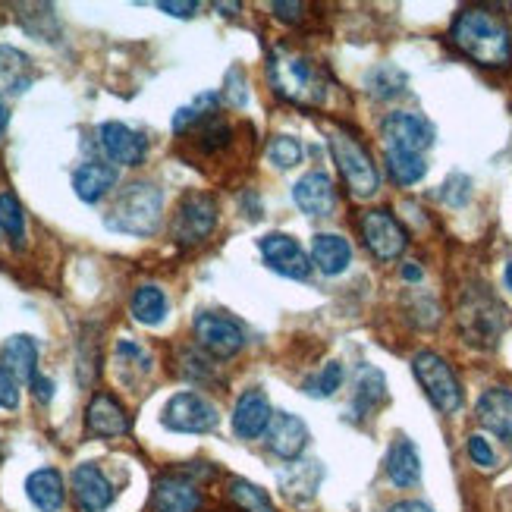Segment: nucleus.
<instances>
[{"label": "nucleus", "instance_id": "nucleus-24", "mask_svg": "<svg viewBox=\"0 0 512 512\" xmlns=\"http://www.w3.org/2000/svg\"><path fill=\"white\" fill-rule=\"evenodd\" d=\"M311 264H315L324 277H340L352 264L349 239H343L340 233H318L311 239Z\"/></svg>", "mask_w": 512, "mask_h": 512}, {"label": "nucleus", "instance_id": "nucleus-12", "mask_svg": "<svg viewBox=\"0 0 512 512\" xmlns=\"http://www.w3.org/2000/svg\"><path fill=\"white\" fill-rule=\"evenodd\" d=\"M98 145L110 164L120 167H142L148 158V139L139 129H132L120 120H107L98 126Z\"/></svg>", "mask_w": 512, "mask_h": 512}, {"label": "nucleus", "instance_id": "nucleus-19", "mask_svg": "<svg viewBox=\"0 0 512 512\" xmlns=\"http://www.w3.org/2000/svg\"><path fill=\"white\" fill-rule=\"evenodd\" d=\"M308 425L299 418V415H289V412H277L271 428H267V450L280 459H299L308 447Z\"/></svg>", "mask_w": 512, "mask_h": 512}, {"label": "nucleus", "instance_id": "nucleus-47", "mask_svg": "<svg viewBox=\"0 0 512 512\" xmlns=\"http://www.w3.org/2000/svg\"><path fill=\"white\" fill-rule=\"evenodd\" d=\"M7 126H10V107H7L4 101H0V139H4Z\"/></svg>", "mask_w": 512, "mask_h": 512}, {"label": "nucleus", "instance_id": "nucleus-22", "mask_svg": "<svg viewBox=\"0 0 512 512\" xmlns=\"http://www.w3.org/2000/svg\"><path fill=\"white\" fill-rule=\"evenodd\" d=\"M35 82V63L13 44H0V101L26 95Z\"/></svg>", "mask_w": 512, "mask_h": 512}, {"label": "nucleus", "instance_id": "nucleus-39", "mask_svg": "<svg viewBox=\"0 0 512 512\" xmlns=\"http://www.w3.org/2000/svg\"><path fill=\"white\" fill-rule=\"evenodd\" d=\"M465 450H469V459L475 465H481V469H494V465H497V456L491 450V443H487L481 434H472L469 440H465Z\"/></svg>", "mask_w": 512, "mask_h": 512}, {"label": "nucleus", "instance_id": "nucleus-11", "mask_svg": "<svg viewBox=\"0 0 512 512\" xmlns=\"http://www.w3.org/2000/svg\"><path fill=\"white\" fill-rule=\"evenodd\" d=\"M381 139L387 142V148L396 151H412V154H425L434 139L437 129L428 117L421 114H406V110H396V114H387L381 123Z\"/></svg>", "mask_w": 512, "mask_h": 512}, {"label": "nucleus", "instance_id": "nucleus-8", "mask_svg": "<svg viewBox=\"0 0 512 512\" xmlns=\"http://www.w3.org/2000/svg\"><path fill=\"white\" fill-rule=\"evenodd\" d=\"M195 343L202 346L211 359H233L246 346V327L224 311H198L192 321Z\"/></svg>", "mask_w": 512, "mask_h": 512}, {"label": "nucleus", "instance_id": "nucleus-23", "mask_svg": "<svg viewBox=\"0 0 512 512\" xmlns=\"http://www.w3.org/2000/svg\"><path fill=\"white\" fill-rule=\"evenodd\" d=\"M0 365H4L16 381L32 384L38 377V340L29 333H13V337L0 346Z\"/></svg>", "mask_w": 512, "mask_h": 512}, {"label": "nucleus", "instance_id": "nucleus-4", "mask_svg": "<svg viewBox=\"0 0 512 512\" xmlns=\"http://www.w3.org/2000/svg\"><path fill=\"white\" fill-rule=\"evenodd\" d=\"M506 327V308L487 286H469L459 302V330L465 343L478 349H494Z\"/></svg>", "mask_w": 512, "mask_h": 512}, {"label": "nucleus", "instance_id": "nucleus-13", "mask_svg": "<svg viewBox=\"0 0 512 512\" xmlns=\"http://www.w3.org/2000/svg\"><path fill=\"white\" fill-rule=\"evenodd\" d=\"M258 249H261V258L264 264L271 267L274 274L286 277V280H305L311 274V258L305 255V249L293 236L286 233H267L258 239Z\"/></svg>", "mask_w": 512, "mask_h": 512}, {"label": "nucleus", "instance_id": "nucleus-6", "mask_svg": "<svg viewBox=\"0 0 512 512\" xmlns=\"http://www.w3.org/2000/svg\"><path fill=\"white\" fill-rule=\"evenodd\" d=\"M412 371L437 412L453 415L462 409V384L447 359H440L437 352H418L412 359Z\"/></svg>", "mask_w": 512, "mask_h": 512}, {"label": "nucleus", "instance_id": "nucleus-44", "mask_svg": "<svg viewBox=\"0 0 512 512\" xmlns=\"http://www.w3.org/2000/svg\"><path fill=\"white\" fill-rule=\"evenodd\" d=\"M29 387H32V393H35L38 403H51V399H54V381H51V377H41V374H38Z\"/></svg>", "mask_w": 512, "mask_h": 512}, {"label": "nucleus", "instance_id": "nucleus-48", "mask_svg": "<svg viewBox=\"0 0 512 512\" xmlns=\"http://www.w3.org/2000/svg\"><path fill=\"white\" fill-rule=\"evenodd\" d=\"M503 283H506V289H512V261L506 264V271H503Z\"/></svg>", "mask_w": 512, "mask_h": 512}, {"label": "nucleus", "instance_id": "nucleus-35", "mask_svg": "<svg viewBox=\"0 0 512 512\" xmlns=\"http://www.w3.org/2000/svg\"><path fill=\"white\" fill-rule=\"evenodd\" d=\"M346 381V368L343 362H327L311 381H305V393L315 396V399H330L333 393H337Z\"/></svg>", "mask_w": 512, "mask_h": 512}, {"label": "nucleus", "instance_id": "nucleus-20", "mask_svg": "<svg viewBox=\"0 0 512 512\" xmlns=\"http://www.w3.org/2000/svg\"><path fill=\"white\" fill-rule=\"evenodd\" d=\"M117 180H120V173L110 161H85L73 170V192L79 202L98 205L104 195L114 192Z\"/></svg>", "mask_w": 512, "mask_h": 512}, {"label": "nucleus", "instance_id": "nucleus-28", "mask_svg": "<svg viewBox=\"0 0 512 512\" xmlns=\"http://www.w3.org/2000/svg\"><path fill=\"white\" fill-rule=\"evenodd\" d=\"M387 403V377L381 368L374 365H365L359 371V381H355V396H352V412L365 418L371 415L377 406Z\"/></svg>", "mask_w": 512, "mask_h": 512}, {"label": "nucleus", "instance_id": "nucleus-37", "mask_svg": "<svg viewBox=\"0 0 512 512\" xmlns=\"http://www.w3.org/2000/svg\"><path fill=\"white\" fill-rule=\"evenodd\" d=\"M114 359H117V371L123 374V371H139V374H148L151 371V355H148V349L145 346H139L136 340H120L117 343V349H114Z\"/></svg>", "mask_w": 512, "mask_h": 512}, {"label": "nucleus", "instance_id": "nucleus-14", "mask_svg": "<svg viewBox=\"0 0 512 512\" xmlns=\"http://www.w3.org/2000/svg\"><path fill=\"white\" fill-rule=\"evenodd\" d=\"M293 202L305 217H333L337 211V189L324 170L302 173L293 186Z\"/></svg>", "mask_w": 512, "mask_h": 512}, {"label": "nucleus", "instance_id": "nucleus-1", "mask_svg": "<svg viewBox=\"0 0 512 512\" xmlns=\"http://www.w3.org/2000/svg\"><path fill=\"white\" fill-rule=\"evenodd\" d=\"M453 48L487 70H506L512 66V35L506 22L481 7H465L450 26Z\"/></svg>", "mask_w": 512, "mask_h": 512}, {"label": "nucleus", "instance_id": "nucleus-41", "mask_svg": "<svg viewBox=\"0 0 512 512\" xmlns=\"http://www.w3.org/2000/svg\"><path fill=\"white\" fill-rule=\"evenodd\" d=\"M0 409H19V381L0 365Z\"/></svg>", "mask_w": 512, "mask_h": 512}, {"label": "nucleus", "instance_id": "nucleus-46", "mask_svg": "<svg viewBox=\"0 0 512 512\" xmlns=\"http://www.w3.org/2000/svg\"><path fill=\"white\" fill-rule=\"evenodd\" d=\"M421 277H425V274H421V267H418V264H406V267H403V280L418 283Z\"/></svg>", "mask_w": 512, "mask_h": 512}, {"label": "nucleus", "instance_id": "nucleus-17", "mask_svg": "<svg viewBox=\"0 0 512 512\" xmlns=\"http://www.w3.org/2000/svg\"><path fill=\"white\" fill-rule=\"evenodd\" d=\"M85 431L98 440L129 434V415H126L120 399L110 396V393H95L92 403H88V409H85Z\"/></svg>", "mask_w": 512, "mask_h": 512}, {"label": "nucleus", "instance_id": "nucleus-34", "mask_svg": "<svg viewBox=\"0 0 512 512\" xmlns=\"http://www.w3.org/2000/svg\"><path fill=\"white\" fill-rule=\"evenodd\" d=\"M230 500H233L242 512H277L264 487H258V484H252V481H246V478H233V481H230Z\"/></svg>", "mask_w": 512, "mask_h": 512}, {"label": "nucleus", "instance_id": "nucleus-42", "mask_svg": "<svg viewBox=\"0 0 512 512\" xmlns=\"http://www.w3.org/2000/svg\"><path fill=\"white\" fill-rule=\"evenodd\" d=\"M158 10H161V13H170V16H176V19H189V16H195L198 4H195V0H186V4H176V0H161Z\"/></svg>", "mask_w": 512, "mask_h": 512}, {"label": "nucleus", "instance_id": "nucleus-30", "mask_svg": "<svg viewBox=\"0 0 512 512\" xmlns=\"http://www.w3.org/2000/svg\"><path fill=\"white\" fill-rule=\"evenodd\" d=\"M16 19H19V26L26 29L32 38L38 41H48V44H57L63 29H60V19L54 13L51 4H19L16 7Z\"/></svg>", "mask_w": 512, "mask_h": 512}, {"label": "nucleus", "instance_id": "nucleus-3", "mask_svg": "<svg viewBox=\"0 0 512 512\" xmlns=\"http://www.w3.org/2000/svg\"><path fill=\"white\" fill-rule=\"evenodd\" d=\"M161 214H164V192L154 183H129L126 189L117 192L114 205L104 214V227L123 233V236H136L148 239L158 233L161 227Z\"/></svg>", "mask_w": 512, "mask_h": 512}, {"label": "nucleus", "instance_id": "nucleus-43", "mask_svg": "<svg viewBox=\"0 0 512 512\" xmlns=\"http://www.w3.org/2000/svg\"><path fill=\"white\" fill-rule=\"evenodd\" d=\"M271 10L280 22H299L305 4H283V0H277V4H271Z\"/></svg>", "mask_w": 512, "mask_h": 512}, {"label": "nucleus", "instance_id": "nucleus-5", "mask_svg": "<svg viewBox=\"0 0 512 512\" xmlns=\"http://www.w3.org/2000/svg\"><path fill=\"white\" fill-rule=\"evenodd\" d=\"M330 154H333V161H337V170H340L352 198L377 195V189H381V173H377V164L371 161V151L359 142V136H352L346 129L333 132Z\"/></svg>", "mask_w": 512, "mask_h": 512}, {"label": "nucleus", "instance_id": "nucleus-7", "mask_svg": "<svg viewBox=\"0 0 512 512\" xmlns=\"http://www.w3.org/2000/svg\"><path fill=\"white\" fill-rule=\"evenodd\" d=\"M161 425L176 434H211L220 428V412L208 396L183 390L167 399L161 412Z\"/></svg>", "mask_w": 512, "mask_h": 512}, {"label": "nucleus", "instance_id": "nucleus-21", "mask_svg": "<svg viewBox=\"0 0 512 512\" xmlns=\"http://www.w3.org/2000/svg\"><path fill=\"white\" fill-rule=\"evenodd\" d=\"M475 412H478L481 428H487L494 437H500L512 450V390H506V387L484 390Z\"/></svg>", "mask_w": 512, "mask_h": 512}, {"label": "nucleus", "instance_id": "nucleus-26", "mask_svg": "<svg viewBox=\"0 0 512 512\" xmlns=\"http://www.w3.org/2000/svg\"><path fill=\"white\" fill-rule=\"evenodd\" d=\"M26 494L38 512H60L66 503L63 475L57 469H35L26 478Z\"/></svg>", "mask_w": 512, "mask_h": 512}, {"label": "nucleus", "instance_id": "nucleus-10", "mask_svg": "<svg viewBox=\"0 0 512 512\" xmlns=\"http://www.w3.org/2000/svg\"><path fill=\"white\" fill-rule=\"evenodd\" d=\"M359 230L368 252L377 261H393L406 252L409 246V233L403 230V224L387 211V208H371L359 217Z\"/></svg>", "mask_w": 512, "mask_h": 512}, {"label": "nucleus", "instance_id": "nucleus-16", "mask_svg": "<svg viewBox=\"0 0 512 512\" xmlns=\"http://www.w3.org/2000/svg\"><path fill=\"white\" fill-rule=\"evenodd\" d=\"M73 497L82 512H107L117 491L95 462H82L73 469Z\"/></svg>", "mask_w": 512, "mask_h": 512}, {"label": "nucleus", "instance_id": "nucleus-2", "mask_svg": "<svg viewBox=\"0 0 512 512\" xmlns=\"http://www.w3.org/2000/svg\"><path fill=\"white\" fill-rule=\"evenodd\" d=\"M267 82L274 95L296 107H318L327 98V70L308 54H299L286 44H277L267 57Z\"/></svg>", "mask_w": 512, "mask_h": 512}, {"label": "nucleus", "instance_id": "nucleus-9", "mask_svg": "<svg viewBox=\"0 0 512 512\" xmlns=\"http://www.w3.org/2000/svg\"><path fill=\"white\" fill-rule=\"evenodd\" d=\"M217 198L208 195V192H189L183 195L180 208L173 214V224H170V233L173 239L180 242V246H198V242H205L214 227H217Z\"/></svg>", "mask_w": 512, "mask_h": 512}, {"label": "nucleus", "instance_id": "nucleus-29", "mask_svg": "<svg viewBox=\"0 0 512 512\" xmlns=\"http://www.w3.org/2000/svg\"><path fill=\"white\" fill-rule=\"evenodd\" d=\"M129 311H132V318H136L139 324L145 327H161L170 315V302H167V293L161 286H139L136 293H132L129 299Z\"/></svg>", "mask_w": 512, "mask_h": 512}, {"label": "nucleus", "instance_id": "nucleus-32", "mask_svg": "<svg viewBox=\"0 0 512 512\" xmlns=\"http://www.w3.org/2000/svg\"><path fill=\"white\" fill-rule=\"evenodd\" d=\"M406 73L399 70V66L393 63H381V66H374V70L368 73L365 85H368V92L374 98H381V101H390L396 95H403L406 92Z\"/></svg>", "mask_w": 512, "mask_h": 512}, {"label": "nucleus", "instance_id": "nucleus-27", "mask_svg": "<svg viewBox=\"0 0 512 512\" xmlns=\"http://www.w3.org/2000/svg\"><path fill=\"white\" fill-rule=\"evenodd\" d=\"M321 475H324V469H321V462H315V459L293 462V465H286V469L280 472V487H283V494L289 500L305 503V500L315 497Z\"/></svg>", "mask_w": 512, "mask_h": 512}, {"label": "nucleus", "instance_id": "nucleus-40", "mask_svg": "<svg viewBox=\"0 0 512 512\" xmlns=\"http://www.w3.org/2000/svg\"><path fill=\"white\" fill-rule=\"evenodd\" d=\"M220 98H224L230 107H246L249 92H246V79H242L239 70H230V73H227V88L220 92Z\"/></svg>", "mask_w": 512, "mask_h": 512}, {"label": "nucleus", "instance_id": "nucleus-45", "mask_svg": "<svg viewBox=\"0 0 512 512\" xmlns=\"http://www.w3.org/2000/svg\"><path fill=\"white\" fill-rule=\"evenodd\" d=\"M390 512H434L428 503H421V500H403V503H393Z\"/></svg>", "mask_w": 512, "mask_h": 512}, {"label": "nucleus", "instance_id": "nucleus-36", "mask_svg": "<svg viewBox=\"0 0 512 512\" xmlns=\"http://www.w3.org/2000/svg\"><path fill=\"white\" fill-rule=\"evenodd\" d=\"M302 142L296 136H277L271 145H267V161H271L277 170H293L302 164Z\"/></svg>", "mask_w": 512, "mask_h": 512}, {"label": "nucleus", "instance_id": "nucleus-18", "mask_svg": "<svg viewBox=\"0 0 512 512\" xmlns=\"http://www.w3.org/2000/svg\"><path fill=\"white\" fill-rule=\"evenodd\" d=\"M154 509L158 512H198L202 509V491L198 484L180 472L161 475L154 481Z\"/></svg>", "mask_w": 512, "mask_h": 512}, {"label": "nucleus", "instance_id": "nucleus-31", "mask_svg": "<svg viewBox=\"0 0 512 512\" xmlns=\"http://www.w3.org/2000/svg\"><path fill=\"white\" fill-rule=\"evenodd\" d=\"M387 173L396 186H415L428 176V161H425V154L387 148Z\"/></svg>", "mask_w": 512, "mask_h": 512}, {"label": "nucleus", "instance_id": "nucleus-15", "mask_svg": "<svg viewBox=\"0 0 512 512\" xmlns=\"http://www.w3.org/2000/svg\"><path fill=\"white\" fill-rule=\"evenodd\" d=\"M274 421V409H271V399H267L264 390L252 387L246 390L233 406V434L239 440H258L261 434H267Z\"/></svg>", "mask_w": 512, "mask_h": 512}, {"label": "nucleus", "instance_id": "nucleus-33", "mask_svg": "<svg viewBox=\"0 0 512 512\" xmlns=\"http://www.w3.org/2000/svg\"><path fill=\"white\" fill-rule=\"evenodd\" d=\"M0 233H4L16 249L26 246V214L13 192H0Z\"/></svg>", "mask_w": 512, "mask_h": 512}, {"label": "nucleus", "instance_id": "nucleus-25", "mask_svg": "<svg viewBox=\"0 0 512 512\" xmlns=\"http://www.w3.org/2000/svg\"><path fill=\"white\" fill-rule=\"evenodd\" d=\"M384 465H387V478L396 487H415L421 481V453L406 434H399L390 443Z\"/></svg>", "mask_w": 512, "mask_h": 512}, {"label": "nucleus", "instance_id": "nucleus-38", "mask_svg": "<svg viewBox=\"0 0 512 512\" xmlns=\"http://www.w3.org/2000/svg\"><path fill=\"white\" fill-rule=\"evenodd\" d=\"M469 198H472V180L465 173H453L450 180L440 186V202L450 205V208L469 205Z\"/></svg>", "mask_w": 512, "mask_h": 512}]
</instances>
